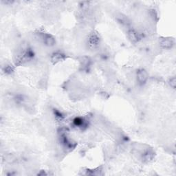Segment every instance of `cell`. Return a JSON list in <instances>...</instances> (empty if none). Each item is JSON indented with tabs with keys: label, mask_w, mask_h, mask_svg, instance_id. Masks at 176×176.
Wrapping results in <instances>:
<instances>
[{
	"label": "cell",
	"mask_w": 176,
	"mask_h": 176,
	"mask_svg": "<svg viewBox=\"0 0 176 176\" xmlns=\"http://www.w3.org/2000/svg\"><path fill=\"white\" fill-rule=\"evenodd\" d=\"M40 37H41V39L43 42V43L47 45V46H52L55 44V39L52 35L43 33V34H41V35H40Z\"/></svg>",
	"instance_id": "obj_1"
},
{
	"label": "cell",
	"mask_w": 176,
	"mask_h": 176,
	"mask_svg": "<svg viewBox=\"0 0 176 176\" xmlns=\"http://www.w3.org/2000/svg\"><path fill=\"white\" fill-rule=\"evenodd\" d=\"M137 79L140 84L145 83L148 79V74L145 70H139L137 73Z\"/></svg>",
	"instance_id": "obj_2"
},
{
	"label": "cell",
	"mask_w": 176,
	"mask_h": 176,
	"mask_svg": "<svg viewBox=\"0 0 176 176\" xmlns=\"http://www.w3.org/2000/svg\"><path fill=\"white\" fill-rule=\"evenodd\" d=\"M160 44L163 48L165 49L171 48V47L173 45V41L170 38L163 39L161 41Z\"/></svg>",
	"instance_id": "obj_3"
},
{
	"label": "cell",
	"mask_w": 176,
	"mask_h": 176,
	"mask_svg": "<svg viewBox=\"0 0 176 176\" xmlns=\"http://www.w3.org/2000/svg\"><path fill=\"white\" fill-rule=\"evenodd\" d=\"M64 58L65 57L63 54L57 52V53H54L53 55L52 56V61H53V62L57 63L62 61L63 59H64Z\"/></svg>",
	"instance_id": "obj_4"
},
{
	"label": "cell",
	"mask_w": 176,
	"mask_h": 176,
	"mask_svg": "<svg viewBox=\"0 0 176 176\" xmlns=\"http://www.w3.org/2000/svg\"><path fill=\"white\" fill-rule=\"evenodd\" d=\"M89 45H91V46H96L98 45V43H99V39L97 37V35H91L89 38Z\"/></svg>",
	"instance_id": "obj_5"
},
{
	"label": "cell",
	"mask_w": 176,
	"mask_h": 176,
	"mask_svg": "<svg viewBox=\"0 0 176 176\" xmlns=\"http://www.w3.org/2000/svg\"><path fill=\"white\" fill-rule=\"evenodd\" d=\"M129 37L132 41H137L139 38L138 32H135L134 30H130L129 32Z\"/></svg>",
	"instance_id": "obj_6"
}]
</instances>
